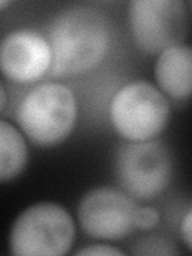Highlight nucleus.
I'll use <instances>...</instances> for the list:
<instances>
[{"mask_svg":"<svg viewBox=\"0 0 192 256\" xmlns=\"http://www.w3.org/2000/svg\"><path fill=\"white\" fill-rule=\"evenodd\" d=\"M109 22L94 6H72L61 12L52 22L50 44L54 77L80 76L94 69L109 48Z\"/></svg>","mask_w":192,"mask_h":256,"instance_id":"obj_1","label":"nucleus"},{"mask_svg":"<svg viewBox=\"0 0 192 256\" xmlns=\"http://www.w3.org/2000/svg\"><path fill=\"white\" fill-rule=\"evenodd\" d=\"M77 120L76 96L62 84H45L30 90L18 108V124L26 138L38 148L64 142Z\"/></svg>","mask_w":192,"mask_h":256,"instance_id":"obj_2","label":"nucleus"},{"mask_svg":"<svg viewBox=\"0 0 192 256\" xmlns=\"http://www.w3.org/2000/svg\"><path fill=\"white\" fill-rule=\"evenodd\" d=\"M74 237L76 226L68 210L60 204L38 202L14 220L8 246L14 256H61L70 250Z\"/></svg>","mask_w":192,"mask_h":256,"instance_id":"obj_3","label":"nucleus"},{"mask_svg":"<svg viewBox=\"0 0 192 256\" xmlns=\"http://www.w3.org/2000/svg\"><path fill=\"white\" fill-rule=\"evenodd\" d=\"M109 118L114 130L126 141H150L165 130L170 104L157 86L136 80L116 93L109 106Z\"/></svg>","mask_w":192,"mask_h":256,"instance_id":"obj_4","label":"nucleus"},{"mask_svg":"<svg viewBox=\"0 0 192 256\" xmlns=\"http://www.w3.org/2000/svg\"><path fill=\"white\" fill-rule=\"evenodd\" d=\"M128 21L134 44L148 54L181 45L189 32V12L182 0H133Z\"/></svg>","mask_w":192,"mask_h":256,"instance_id":"obj_5","label":"nucleus"},{"mask_svg":"<svg viewBox=\"0 0 192 256\" xmlns=\"http://www.w3.org/2000/svg\"><path fill=\"white\" fill-rule=\"evenodd\" d=\"M116 173L126 196L150 200L170 182L172 158L157 141H128L117 152Z\"/></svg>","mask_w":192,"mask_h":256,"instance_id":"obj_6","label":"nucleus"},{"mask_svg":"<svg viewBox=\"0 0 192 256\" xmlns=\"http://www.w3.org/2000/svg\"><path fill=\"white\" fill-rule=\"evenodd\" d=\"M136 205L114 188H96L80 200L77 216L85 234L98 240H120L134 228Z\"/></svg>","mask_w":192,"mask_h":256,"instance_id":"obj_7","label":"nucleus"},{"mask_svg":"<svg viewBox=\"0 0 192 256\" xmlns=\"http://www.w3.org/2000/svg\"><path fill=\"white\" fill-rule=\"evenodd\" d=\"M50 66V44L37 30L16 29L0 40V72L13 82H36Z\"/></svg>","mask_w":192,"mask_h":256,"instance_id":"obj_8","label":"nucleus"},{"mask_svg":"<svg viewBox=\"0 0 192 256\" xmlns=\"http://www.w3.org/2000/svg\"><path fill=\"white\" fill-rule=\"evenodd\" d=\"M156 80L164 93L186 101L192 92V48L181 44L160 53L156 62Z\"/></svg>","mask_w":192,"mask_h":256,"instance_id":"obj_9","label":"nucleus"},{"mask_svg":"<svg viewBox=\"0 0 192 256\" xmlns=\"http://www.w3.org/2000/svg\"><path fill=\"white\" fill-rule=\"evenodd\" d=\"M29 152L24 136L16 128L0 120V182H8L24 172Z\"/></svg>","mask_w":192,"mask_h":256,"instance_id":"obj_10","label":"nucleus"},{"mask_svg":"<svg viewBox=\"0 0 192 256\" xmlns=\"http://www.w3.org/2000/svg\"><path fill=\"white\" fill-rule=\"evenodd\" d=\"M134 254H174L176 250L170 240L162 237H148L138 242V246L133 248Z\"/></svg>","mask_w":192,"mask_h":256,"instance_id":"obj_11","label":"nucleus"},{"mask_svg":"<svg viewBox=\"0 0 192 256\" xmlns=\"http://www.w3.org/2000/svg\"><path fill=\"white\" fill-rule=\"evenodd\" d=\"M133 221H134V228L149 230L158 226L160 213L154 206H136Z\"/></svg>","mask_w":192,"mask_h":256,"instance_id":"obj_12","label":"nucleus"},{"mask_svg":"<svg viewBox=\"0 0 192 256\" xmlns=\"http://www.w3.org/2000/svg\"><path fill=\"white\" fill-rule=\"evenodd\" d=\"M78 256H124L125 253L122 250H118L116 246L110 245H92V246H85L82 250L77 252Z\"/></svg>","mask_w":192,"mask_h":256,"instance_id":"obj_13","label":"nucleus"},{"mask_svg":"<svg viewBox=\"0 0 192 256\" xmlns=\"http://www.w3.org/2000/svg\"><path fill=\"white\" fill-rule=\"evenodd\" d=\"M190 220H192V212H190V208L186 212V214H184V218L180 224V228H181V236H182V240H184V244H186L188 246V250H190L192 248V240H190Z\"/></svg>","mask_w":192,"mask_h":256,"instance_id":"obj_14","label":"nucleus"},{"mask_svg":"<svg viewBox=\"0 0 192 256\" xmlns=\"http://www.w3.org/2000/svg\"><path fill=\"white\" fill-rule=\"evenodd\" d=\"M5 104H6V93H5V88H4V85L0 84V112L4 110Z\"/></svg>","mask_w":192,"mask_h":256,"instance_id":"obj_15","label":"nucleus"},{"mask_svg":"<svg viewBox=\"0 0 192 256\" xmlns=\"http://www.w3.org/2000/svg\"><path fill=\"white\" fill-rule=\"evenodd\" d=\"M12 5V2H8V0H0V13H2L5 8H8Z\"/></svg>","mask_w":192,"mask_h":256,"instance_id":"obj_16","label":"nucleus"}]
</instances>
